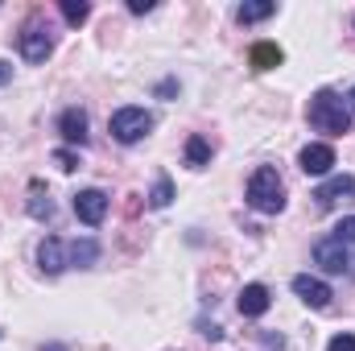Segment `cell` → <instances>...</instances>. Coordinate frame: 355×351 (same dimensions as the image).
Instances as JSON below:
<instances>
[{
    "mask_svg": "<svg viewBox=\"0 0 355 351\" xmlns=\"http://www.w3.org/2000/svg\"><path fill=\"white\" fill-rule=\"evenodd\" d=\"M128 12H153V0H128Z\"/></svg>",
    "mask_w": 355,
    "mask_h": 351,
    "instance_id": "obj_23",
    "label": "cell"
},
{
    "mask_svg": "<svg viewBox=\"0 0 355 351\" xmlns=\"http://www.w3.org/2000/svg\"><path fill=\"white\" fill-rule=\"evenodd\" d=\"M170 198H174V182H170V178H157L153 190H149V207L162 211V207H170Z\"/></svg>",
    "mask_w": 355,
    "mask_h": 351,
    "instance_id": "obj_18",
    "label": "cell"
},
{
    "mask_svg": "<svg viewBox=\"0 0 355 351\" xmlns=\"http://www.w3.org/2000/svg\"><path fill=\"white\" fill-rule=\"evenodd\" d=\"M29 215H33V219H54V203H50V194H46L42 182L29 186Z\"/></svg>",
    "mask_w": 355,
    "mask_h": 351,
    "instance_id": "obj_16",
    "label": "cell"
},
{
    "mask_svg": "<svg viewBox=\"0 0 355 351\" xmlns=\"http://www.w3.org/2000/svg\"><path fill=\"white\" fill-rule=\"evenodd\" d=\"M306 120L318 132H331V137H343L352 128V112H347V103L335 91H314L310 95V108H306Z\"/></svg>",
    "mask_w": 355,
    "mask_h": 351,
    "instance_id": "obj_1",
    "label": "cell"
},
{
    "mask_svg": "<svg viewBox=\"0 0 355 351\" xmlns=\"http://www.w3.org/2000/svg\"><path fill=\"white\" fill-rule=\"evenodd\" d=\"M62 17H67L71 25H83L91 17V4H83V0H62Z\"/></svg>",
    "mask_w": 355,
    "mask_h": 351,
    "instance_id": "obj_19",
    "label": "cell"
},
{
    "mask_svg": "<svg viewBox=\"0 0 355 351\" xmlns=\"http://www.w3.org/2000/svg\"><path fill=\"white\" fill-rule=\"evenodd\" d=\"M37 264H42V273H62L67 268V244L58 240V236H46L42 244H37Z\"/></svg>",
    "mask_w": 355,
    "mask_h": 351,
    "instance_id": "obj_11",
    "label": "cell"
},
{
    "mask_svg": "<svg viewBox=\"0 0 355 351\" xmlns=\"http://www.w3.org/2000/svg\"><path fill=\"white\" fill-rule=\"evenodd\" d=\"M54 166H58L62 174H75V170H79V153H75V149H54Z\"/></svg>",
    "mask_w": 355,
    "mask_h": 351,
    "instance_id": "obj_20",
    "label": "cell"
},
{
    "mask_svg": "<svg viewBox=\"0 0 355 351\" xmlns=\"http://www.w3.org/2000/svg\"><path fill=\"white\" fill-rule=\"evenodd\" d=\"M347 112L355 116V87H352V95H347Z\"/></svg>",
    "mask_w": 355,
    "mask_h": 351,
    "instance_id": "obj_26",
    "label": "cell"
},
{
    "mask_svg": "<svg viewBox=\"0 0 355 351\" xmlns=\"http://www.w3.org/2000/svg\"><path fill=\"white\" fill-rule=\"evenodd\" d=\"M297 162H302V170H306V174L322 178V174H331V170H335V149L318 141V145H306Z\"/></svg>",
    "mask_w": 355,
    "mask_h": 351,
    "instance_id": "obj_8",
    "label": "cell"
},
{
    "mask_svg": "<svg viewBox=\"0 0 355 351\" xmlns=\"http://www.w3.org/2000/svg\"><path fill=\"white\" fill-rule=\"evenodd\" d=\"M207 162H211V145H207L202 137H190V141H186V166L202 170Z\"/></svg>",
    "mask_w": 355,
    "mask_h": 351,
    "instance_id": "obj_17",
    "label": "cell"
},
{
    "mask_svg": "<svg viewBox=\"0 0 355 351\" xmlns=\"http://www.w3.org/2000/svg\"><path fill=\"white\" fill-rule=\"evenodd\" d=\"M293 293H297L310 310H327V306H331V298H335V293H331V285H327V281H318V277H310V273H297V277H293Z\"/></svg>",
    "mask_w": 355,
    "mask_h": 351,
    "instance_id": "obj_5",
    "label": "cell"
},
{
    "mask_svg": "<svg viewBox=\"0 0 355 351\" xmlns=\"http://www.w3.org/2000/svg\"><path fill=\"white\" fill-rule=\"evenodd\" d=\"M236 306H240V314H244V318H261L268 306H272V298H268L265 285H257V281H252V285H244V289H240V302H236Z\"/></svg>",
    "mask_w": 355,
    "mask_h": 351,
    "instance_id": "obj_12",
    "label": "cell"
},
{
    "mask_svg": "<svg viewBox=\"0 0 355 351\" xmlns=\"http://www.w3.org/2000/svg\"><path fill=\"white\" fill-rule=\"evenodd\" d=\"M75 215H79L87 228H99L103 215H107V194H103V190H79V194H75Z\"/></svg>",
    "mask_w": 355,
    "mask_h": 351,
    "instance_id": "obj_7",
    "label": "cell"
},
{
    "mask_svg": "<svg viewBox=\"0 0 355 351\" xmlns=\"http://www.w3.org/2000/svg\"><path fill=\"white\" fill-rule=\"evenodd\" d=\"M95 261H99V244L95 240H75L67 248V264H75V268H91Z\"/></svg>",
    "mask_w": 355,
    "mask_h": 351,
    "instance_id": "obj_15",
    "label": "cell"
},
{
    "mask_svg": "<svg viewBox=\"0 0 355 351\" xmlns=\"http://www.w3.org/2000/svg\"><path fill=\"white\" fill-rule=\"evenodd\" d=\"M248 62H252V71H272V67L285 62V54H281L277 42H257V46L248 50Z\"/></svg>",
    "mask_w": 355,
    "mask_h": 351,
    "instance_id": "obj_13",
    "label": "cell"
},
{
    "mask_svg": "<svg viewBox=\"0 0 355 351\" xmlns=\"http://www.w3.org/2000/svg\"><path fill=\"white\" fill-rule=\"evenodd\" d=\"M42 351H62V348H42Z\"/></svg>",
    "mask_w": 355,
    "mask_h": 351,
    "instance_id": "obj_27",
    "label": "cell"
},
{
    "mask_svg": "<svg viewBox=\"0 0 355 351\" xmlns=\"http://www.w3.org/2000/svg\"><path fill=\"white\" fill-rule=\"evenodd\" d=\"M248 207L261 215H277L285 211V182L277 178L272 166H261L257 174L248 178Z\"/></svg>",
    "mask_w": 355,
    "mask_h": 351,
    "instance_id": "obj_2",
    "label": "cell"
},
{
    "mask_svg": "<svg viewBox=\"0 0 355 351\" xmlns=\"http://www.w3.org/2000/svg\"><path fill=\"white\" fill-rule=\"evenodd\" d=\"M8 79H12V67H8V62H0V87H4Z\"/></svg>",
    "mask_w": 355,
    "mask_h": 351,
    "instance_id": "obj_25",
    "label": "cell"
},
{
    "mask_svg": "<svg viewBox=\"0 0 355 351\" xmlns=\"http://www.w3.org/2000/svg\"><path fill=\"white\" fill-rule=\"evenodd\" d=\"M141 211V194H128V203H124V215H137Z\"/></svg>",
    "mask_w": 355,
    "mask_h": 351,
    "instance_id": "obj_24",
    "label": "cell"
},
{
    "mask_svg": "<svg viewBox=\"0 0 355 351\" xmlns=\"http://www.w3.org/2000/svg\"><path fill=\"white\" fill-rule=\"evenodd\" d=\"M272 12H277V4H272V0H244V4L236 8L240 25H257V21H268Z\"/></svg>",
    "mask_w": 355,
    "mask_h": 351,
    "instance_id": "obj_14",
    "label": "cell"
},
{
    "mask_svg": "<svg viewBox=\"0 0 355 351\" xmlns=\"http://www.w3.org/2000/svg\"><path fill=\"white\" fill-rule=\"evenodd\" d=\"M335 240H343V244H352V240H355V215H352V219H339Z\"/></svg>",
    "mask_w": 355,
    "mask_h": 351,
    "instance_id": "obj_21",
    "label": "cell"
},
{
    "mask_svg": "<svg viewBox=\"0 0 355 351\" xmlns=\"http://www.w3.org/2000/svg\"><path fill=\"white\" fill-rule=\"evenodd\" d=\"M327 351H355V335H335L327 343Z\"/></svg>",
    "mask_w": 355,
    "mask_h": 351,
    "instance_id": "obj_22",
    "label": "cell"
},
{
    "mask_svg": "<svg viewBox=\"0 0 355 351\" xmlns=\"http://www.w3.org/2000/svg\"><path fill=\"white\" fill-rule=\"evenodd\" d=\"M314 261L322 264L327 273H355V264H352V252H347V244L343 240H318L314 244Z\"/></svg>",
    "mask_w": 355,
    "mask_h": 351,
    "instance_id": "obj_4",
    "label": "cell"
},
{
    "mask_svg": "<svg viewBox=\"0 0 355 351\" xmlns=\"http://www.w3.org/2000/svg\"><path fill=\"white\" fill-rule=\"evenodd\" d=\"M50 50H54L50 29H42V25H25L21 29V54H25V62H46Z\"/></svg>",
    "mask_w": 355,
    "mask_h": 351,
    "instance_id": "obj_6",
    "label": "cell"
},
{
    "mask_svg": "<svg viewBox=\"0 0 355 351\" xmlns=\"http://www.w3.org/2000/svg\"><path fill=\"white\" fill-rule=\"evenodd\" d=\"M58 132L67 145H87V112L83 108H67L58 116Z\"/></svg>",
    "mask_w": 355,
    "mask_h": 351,
    "instance_id": "obj_9",
    "label": "cell"
},
{
    "mask_svg": "<svg viewBox=\"0 0 355 351\" xmlns=\"http://www.w3.org/2000/svg\"><path fill=\"white\" fill-rule=\"evenodd\" d=\"M347 194H355V178L339 174V178H327V182L314 190V203L327 211V207H335V203H339V198H347Z\"/></svg>",
    "mask_w": 355,
    "mask_h": 351,
    "instance_id": "obj_10",
    "label": "cell"
},
{
    "mask_svg": "<svg viewBox=\"0 0 355 351\" xmlns=\"http://www.w3.org/2000/svg\"><path fill=\"white\" fill-rule=\"evenodd\" d=\"M149 128H153V116L145 108H120V112H112V137L120 145H137L141 137H149Z\"/></svg>",
    "mask_w": 355,
    "mask_h": 351,
    "instance_id": "obj_3",
    "label": "cell"
}]
</instances>
